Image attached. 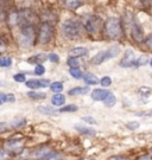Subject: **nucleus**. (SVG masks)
Wrapping results in <instances>:
<instances>
[{
	"label": "nucleus",
	"mask_w": 152,
	"mask_h": 160,
	"mask_svg": "<svg viewBox=\"0 0 152 160\" xmlns=\"http://www.w3.org/2000/svg\"><path fill=\"white\" fill-rule=\"evenodd\" d=\"M103 32L106 34V37L109 38V39H120L123 33H124L121 20L117 17L108 18L107 20L105 22V24H103Z\"/></svg>",
	"instance_id": "nucleus-1"
},
{
	"label": "nucleus",
	"mask_w": 152,
	"mask_h": 160,
	"mask_svg": "<svg viewBox=\"0 0 152 160\" xmlns=\"http://www.w3.org/2000/svg\"><path fill=\"white\" fill-rule=\"evenodd\" d=\"M62 32L68 39H75L81 33V24L73 19L66 20L62 25Z\"/></svg>",
	"instance_id": "nucleus-2"
},
{
	"label": "nucleus",
	"mask_w": 152,
	"mask_h": 160,
	"mask_svg": "<svg viewBox=\"0 0 152 160\" xmlns=\"http://www.w3.org/2000/svg\"><path fill=\"white\" fill-rule=\"evenodd\" d=\"M34 25H24L20 29L19 43L23 48H30L34 42Z\"/></svg>",
	"instance_id": "nucleus-3"
},
{
	"label": "nucleus",
	"mask_w": 152,
	"mask_h": 160,
	"mask_svg": "<svg viewBox=\"0 0 152 160\" xmlns=\"http://www.w3.org/2000/svg\"><path fill=\"white\" fill-rule=\"evenodd\" d=\"M85 29L90 34H97L102 28V20L97 16H88L85 18Z\"/></svg>",
	"instance_id": "nucleus-4"
},
{
	"label": "nucleus",
	"mask_w": 152,
	"mask_h": 160,
	"mask_svg": "<svg viewBox=\"0 0 152 160\" xmlns=\"http://www.w3.org/2000/svg\"><path fill=\"white\" fill-rule=\"evenodd\" d=\"M52 33H54V30L49 23H43L39 28V32H38V43L42 45H45L48 43L51 42L52 38Z\"/></svg>",
	"instance_id": "nucleus-5"
},
{
	"label": "nucleus",
	"mask_w": 152,
	"mask_h": 160,
	"mask_svg": "<svg viewBox=\"0 0 152 160\" xmlns=\"http://www.w3.org/2000/svg\"><path fill=\"white\" fill-rule=\"evenodd\" d=\"M131 36H132V39L135 40L137 43H140L144 40L143 29L140 28L139 24L135 23L134 20H132V23H131Z\"/></svg>",
	"instance_id": "nucleus-6"
},
{
	"label": "nucleus",
	"mask_w": 152,
	"mask_h": 160,
	"mask_svg": "<svg viewBox=\"0 0 152 160\" xmlns=\"http://www.w3.org/2000/svg\"><path fill=\"white\" fill-rule=\"evenodd\" d=\"M5 147L8 152H12L13 154H14V153L18 154V153H20L23 151V148H24V142L20 141V140H8V141H6Z\"/></svg>",
	"instance_id": "nucleus-7"
},
{
	"label": "nucleus",
	"mask_w": 152,
	"mask_h": 160,
	"mask_svg": "<svg viewBox=\"0 0 152 160\" xmlns=\"http://www.w3.org/2000/svg\"><path fill=\"white\" fill-rule=\"evenodd\" d=\"M135 62V57H134V52L132 51V50H126L125 51V55L123 59H121V62H120V65L123 67V68H130L132 67Z\"/></svg>",
	"instance_id": "nucleus-8"
},
{
	"label": "nucleus",
	"mask_w": 152,
	"mask_h": 160,
	"mask_svg": "<svg viewBox=\"0 0 152 160\" xmlns=\"http://www.w3.org/2000/svg\"><path fill=\"white\" fill-rule=\"evenodd\" d=\"M50 84L49 80H29L26 81V87L31 89H39V88H46Z\"/></svg>",
	"instance_id": "nucleus-9"
},
{
	"label": "nucleus",
	"mask_w": 152,
	"mask_h": 160,
	"mask_svg": "<svg viewBox=\"0 0 152 160\" xmlns=\"http://www.w3.org/2000/svg\"><path fill=\"white\" fill-rule=\"evenodd\" d=\"M86 55H88V50L83 48V46H77V48H74L69 51V56L70 57H75V58H79V57H83Z\"/></svg>",
	"instance_id": "nucleus-10"
},
{
	"label": "nucleus",
	"mask_w": 152,
	"mask_h": 160,
	"mask_svg": "<svg viewBox=\"0 0 152 160\" xmlns=\"http://www.w3.org/2000/svg\"><path fill=\"white\" fill-rule=\"evenodd\" d=\"M109 92H108L106 89H95L92 92V98L95 100V101H103Z\"/></svg>",
	"instance_id": "nucleus-11"
},
{
	"label": "nucleus",
	"mask_w": 152,
	"mask_h": 160,
	"mask_svg": "<svg viewBox=\"0 0 152 160\" xmlns=\"http://www.w3.org/2000/svg\"><path fill=\"white\" fill-rule=\"evenodd\" d=\"M119 52H120L119 46H112V48H109V49H107V50H105V61L107 62V61H109L111 58L118 56Z\"/></svg>",
	"instance_id": "nucleus-12"
},
{
	"label": "nucleus",
	"mask_w": 152,
	"mask_h": 160,
	"mask_svg": "<svg viewBox=\"0 0 152 160\" xmlns=\"http://www.w3.org/2000/svg\"><path fill=\"white\" fill-rule=\"evenodd\" d=\"M89 92V87H77V88H74L70 89L68 92V95L70 96H75V95H85Z\"/></svg>",
	"instance_id": "nucleus-13"
},
{
	"label": "nucleus",
	"mask_w": 152,
	"mask_h": 160,
	"mask_svg": "<svg viewBox=\"0 0 152 160\" xmlns=\"http://www.w3.org/2000/svg\"><path fill=\"white\" fill-rule=\"evenodd\" d=\"M85 0H64V4L69 10H76L81 5H83Z\"/></svg>",
	"instance_id": "nucleus-14"
},
{
	"label": "nucleus",
	"mask_w": 152,
	"mask_h": 160,
	"mask_svg": "<svg viewBox=\"0 0 152 160\" xmlns=\"http://www.w3.org/2000/svg\"><path fill=\"white\" fill-rule=\"evenodd\" d=\"M51 102H52L54 106H56V107H61V106H63V104L66 103V96L58 92V94H56V95L52 96Z\"/></svg>",
	"instance_id": "nucleus-15"
},
{
	"label": "nucleus",
	"mask_w": 152,
	"mask_h": 160,
	"mask_svg": "<svg viewBox=\"0 0 152 160\" xmlns=\"http://www.w3.org/2000/svg\"><path fill=\"white\" fill-rule=\"evenodd\" d=\"M75 129L79 131L81 134H86V135H95V133H96L93 128L86 127L85 125H76V126H75Z\"/></svg>",
	"instance_id": "nucleus-16"
},
{
	"label": "nucleus",
	"mask_w": 152,
	"mask_h": 160,
	"mask_svg": "<svg viewBox=\"0 0 152 160\" xmlns=\"http://www.w3.org/2000/svg\"><path fill=\"white\" fill-rule=\"evenodd\" d=\"M48 59V57L45 56V55H43V53H39V55H36V56H32L31 58H29L28 59V62L29 63H32V64H40V63H43V62H45Z\"/></svg>",
	"instance_id": "nucleus-17"
},
{
	"label": "nucleus",
	"mask_w": 152,
	"mask_h": 160,
	"mask_svg": "<svg viewBox=\"0 0 152 160\" xmlns=\"http://www.w3.org/2000/svg\"><path fill=\"white\" fill-rule=\"evenodd\" d=\"M83 80H85V82L87 83V84H96L97 82H99V78L96 77L95 75L93 74H86L85 76H83Z\"/></svg>",
	"instance_id": "nucleus-18"
},
{
	"label": "nucleus",
	"mask_w": 152,
	"mask_h": 160,
	"mask_svg": "<svg viewBox=\"0 0 152 160\" xmlns=\"http://www.w3.org/2000/svg\"><path fill=\"white\" fill-rule=\"evenodd\" d=\"M115 102H117V98H115V96L113 95L112 92H109L107 95V97L103 100V103H105L107 107H113V106L115 104Z\"/></svg>",
	"instance_id": "nucleus-19"
},
{
	"label": "nucleus",
	"mask_w": 152,
	"mask_h": 160,
	"mask_svg": "<svg viewBox=\"0 0 152 160\" xmlns=\"http://www.w3.org/2000/svg\"><path fill=\"white\" fill-rule=\"evenodd\" d=\"M43 160H62V155L57 152H49L43 158Z\"/></svg>",
	"instance_id": "nucleus-20"
},
{
	"label": "nucleus",
	"mask_w": 152,
	"mask_h": 160,
	"mask_svg": "<svg viewBox=\"0 0 152 160\" xmlns=\"http://www.w3.org/2000/svg\"><path fill=\"white\" fill-rule=\"evenodd\" d=\"M50 89L54 92L58 94V92H61L63 90V84L61 83V82H54V83L50 86Z\"/></svg>",
	"instance_id": "nucleus-21"
},
{
	"label": "nucleus",
	"mask_w": 152,
	"mask_h": 160,
	"mask_svg": "<svg viewBox=\"0 0 152 160\" xmlns=\"http://www.w3.org/2000/svg\"><path fill=\"white\" fill-rule=\"evenodd\" d=\"M70 75L73 76L74 78H76V80H80V78H82V71L80 70L79 68H70Z\"/></svg>",
	"instance_id": "nucleus-22"
},
{
	"label": "nucleus",
	"mask_w": 152,
	"mask_h": 160,
	"mask_svg": "<svg viewBox=\"0 0 152 160\" xmlns=\"http://www.w3.org/2000/svg\"><path fill=\"white\" fill-rule=\"evenodd\" d=\"M12 65V59L10 57H0V67L10 68Z\"/></svg>",
	"instance_id": "nucleus-23"
},
{
	"label": "nucleus",
	"mask_w": 152,
	"mask_h": 160,
	"mask_svg": "<svg viewBox=\"0 0 152 160\" xmlns=\"http://www.w3.org/2000/svg\"><path fill=\"white\" fill-rule=\"evenodd\" d=\"M42 114H45V115H54L56 114V110L54 108H51V107H39L38 108Z\"/></svg>",
	"instance_id": "nucleus-24"
},
{
	"label": "nucleus",
	"mask_w": 152,
	"mask_h": 160,
	"mask_svg": "<svg viewBox=\"0 0 152 160\" xmlns=\"http://www.w3.org/2000/svg\"><path fill=\"white\" fill-rule=\"evenodd\" d=\"M49 153V149L46 147H43V148H39L36 153H34V158H38V159H43L45 155Z\"/></svg>",
	"instance_id": "nucleus-25"
},
{
	"label": "nucleus",
	"mask_w": 152,
	"mask_h": 160,
	"mask_svg": "<svg viewBox=\"0 0 152 160\" xmlns=\"http://www.w3.org/2000/svg\"><path fill=\"white\" fill-rule=\"evenodd\" d=\"M28 96L30 97V98H34V100H42V98H45V94L44 92H28Z\"/></svg>",
	"instance_id": "nucleus-26"
},
{
	"label": "nucleus",
	"mask_w": 152,
	"mask_h": 160,
	"mask_svg": "<svg viewBox=\"0 0 152 160\" xmlns=\"http://www.w3.org/2000/svg\"><path fill=\"white\" fill-rule=\"evenodd\" d=\"M77 110V107L75 104H68L66 107H62L61 108V112L62 113H66V112H76Z\"/></svg>",
	"instance_id": "nucleus-27"
},
{
	"label": "nucleus",
	"mask_w": 152,
	"mask_h": 160,
	"mask_svg": "<svg viewBox=\"0 0 152 160\" xmlns=\"http://www.w3.org/2000/svg\"><path fill=\"white\" fill-rule=\"evenodd\" d=\"M68 65H69L70 68H77V67H79V61H77V58L70 57L68 59Z\"/></svg>",
	"instance_id": "nucleus-28"
},
{
	"label": "nucleus",
	"mask_w": 152,
	"mask_h": 160,
	"mask_svg": "<svg viewBox=\"0 0 152 160\" xmlns=\"http://www.w3.org/2000/svg\"><path fill=\"white\" fill-rule=\"evenodd\" d=\"M146 62H147V57H146V56H141V57H139L138 59H137V61H135L133 65H135V67L138 68V67H140L141 64H143V65H144V64H146Z\"/></svg>",
	"instance_id": "nucleus-29"
},
{
	"label": "nucleus",
	"mask_w": 152,
	"mask_h": 160,
	"mask_svg": "<svg viewBox=\"0 0 152 160\" xmlns=\"http://www.w3.org/2000/svg\"><path fill=\"white\" fill-rule=\"evenodd\" d=\"M100 83H101L102 87H109L112 84V80H111V77L105 76V77H102L101 80H100Z\"/></svg>",
	"instance_id": "nucleus-30"
},
{
	"label": "nucleus",
	"mask_w": 152,
	"mask_h": 160,
	"mask_svg": "<svg viewBox=\"0 0 152 160\" xmlns=\"http://www.w3.org/2000/svg\"><path fill=\"white\" fill-rule=\"evenodd\" d=\"M25 125V119H23V118H20V119H16V120L12 121V126L13 127H22Z\"/></svg>",
	"instance_id": "nucleus-31"
},
{
	"label": "nucleus",
	"mask_w": 152,
	"mask_h": 160,
	"mask_svg": "<svg viewBox=\"0 0 152 160\" xmlns=\"http://www.w3.org/2000/svg\"><path fill=\"white\" fill-rule=\"evenodd\" d=\"M45 72V68L42 65V64H38V65H36V68H34V74L40 76V75H43Z\"/></svg>",
	"instance_id": "nucleus-32"
},
{
	"label": "nucleus",
	"mask_w": 152,
	"mask_h": 160,
	"mask_svg": "<svg viewBox=\"0 0 152 160\" xmlns=\"http://www.w3.org/2000/svg\"><path fill=\"white\" fill-rule=\"evenodd\" d=\"M139 92H140L143 96H149L151 94V89L147 88V87H141L140 89H139Z\"/></svg>",
	"instance_id": "nucleus-33"
},
{
	"label": "nucleus",
	"mask_w": 152,
	"mask_h": 160,
	"mask_svg": "<svg viewBox=\"0 0 152 160\" xmlns=\"http://www.w3.org/2000/svg\"><path fill=\"white\" fill-rule=\"evenodd\" d=\"M13 80L17 82H25V75L24 74H16L13 76Z\"/></svg>",
	"instance_id": "nucleus-34"
},
{
	"label": "nucleus",
	"mask_w": 152,
	"mask_h": 160,
	"mask_svg": "<svg viewBox=\"0 0 152 160\" xmlns=\"http://www.w3.org/2000/svg\"><path fill=\"white\" fill-rule=\"evenodd\" d=\"M48 58L50 59L51 62H54V63H57V62L60 61V57H58V55H56V53H50V55L48 56Z\"/></svg>",
	"instance_id": "nucleus-35"
},
{
	"label": "nucleus",
	"mask_w": 152,
	"mask_h": 160,
	"mask_svg": "<svg viewBox=\"0 0 152 160\" xmlns=\"http://www.w3.org/2000/svg\"><path fill=\"white\" fill-rule=\"evenodd\" d=\"M82 120L86 121L87 123H89V125H95L96 121L93 119V118H90V116H86V118H82Z\"/></svg>",
	"instance_id": "nucleus-36"
},
{
	"label": "nucleus",
	"mask_w": 152,
	"mask_h": 160,
	"mask_svg": "<svg viewBox=\"0 0 152 160\" xmlns=\"http://www.w3.org/2000/svg\"><path fill=\"white\" fill-rule=\"evenodd\" d=\"M127 127L133 131V129H137V128L139 127V123H138V122H128V123H127Z\"/></svg>",
	"instance_id": "nucleus-37"
},
{
	"label": "nucleus",
	"mask_w": 152,
	"mask_h": 160,
	"mask_svg": "<svg viewBox=\"0 0 152 160\" xmlns=\"http://www.w3.org/2000/svg\"><path fill=\"white\" fill-rule=\"evenodd\" d=\"M6 50V43L3 39H0V55Z\"/></svg>",
	"instance_id": "nucleus-38"
},
{
	"label": "nucleus",
	"mask_w": 152,
	"mask_h": 160,
	"mask_svg": "<svg viewBox=\"0 0 152 160\" xmlns=\"http://www.w3.org/2000/svg\"><path fill=\"white\" fill-rule=\"evenodd\" d=\"M145 44H146L150 49H152V34H150L146 39H145Z\"/></svg>",
	"instance_id": "nucleus-39"
},
{
	"label": "nucleus",
	"mask_w": 152,
	"mask_h": 160,
	"mask_svg": "<svg viewBox=\"0 0 152 160\" xmlns=\"http://www.w3.org/2000/svg\"><path fill=\"white\" fill-rule=\"evenodd\" d=\"M4 102H7V94L0 92V104H3Z\"/></svg>",
	"instance_id": "nucleus-40"
},
{
	"label": "nucleus",
	"mask_w": 152,
	"mask_h": 160,
	"mask_svg": "<svg viewBox=\"0 0 152 160\" xmlns=\"http://www.w3.org/2000/svg\"><path fill=\"white\" fill-rule=\"evenodd\" d=\"M108 160H128V159L123 157V155H114V157H111Z\"/></svg>",
	"instance_id": "nucleus-41"
},
{
	"label": "nucleus",
	"mask_w": 152,
	"mask_h": 160,
	"mask_svg": "<svg viewBox=\"0 0 152 160\" xmlns=\"http://www.w3.org/2000/svg\"><path fill=\"white\" fill-rule=\"evenodd\" d=\"M12 2V0H0V6H8Z\"/></svg>",
	"instance_id": "nucleus-42"
},
{
	"label": "nucleus",
	"mask_w": 152,
	"mask_h": 160,
	"mask_svg": "<svg viewBox=\"0 0 152 160\" xmlns=\"http://www.w3.org/2000/svg\"><path fill=\"white\" fill-rule=\"evenodd\" d=\"M16 101V97L13 94H7V102H14Z\"/></svg>",
	"instance_id": "nucleus-43"
},
{
	"label": "nucleus",
	"mask_w": 152,
	"mask_h": 160,
	"mask_svg": "<svg viewBox=\"0 0 152 160\" xmlns=\"http://www.w3.org/2000/svg\"><path fill=\"white\" fill-rule=\"evenodd\" d=\"M6 129H7L6 123H4V122H0V133H1V132H5Z\"/></svg>",
	"instance_id": "nucleus-44"
},
{
	"label": "nucleus",
	"mask_w": 152,
	"mask_h": 160,
	"mask_svg": "<svg viewBox=\"0 0 152 160\" xmlns=\"http://www.w3.org/2000/svg\"><path fill=\"white\" fill-rule=\"evenodd\" d=\"M138 160H152V158H150V157H146V155H144V157L139 158Z\"/></svg>",
	"instance_id": "nucleus-45"
},
{
	"label": "nucleus",
	"mask_w": 152,
	"mask_h": 160,
	"mask_svg": "<svg viewBox=\"0 0 152 160\" xmlns=\"http://www.w3.org/2000/svg\"><path fill=\"white\" fill-rule=\"evenodd\" d=\"M150 64H151V67H152V59H151V62H150Z\"/></svg>",
	"instance_id": "nucleus-46"
},
{
	"label": "nucleus",
	"mask_w": 152,
	"mask_h": 160,
	"mask_svg": "<svg viewBox=\"0 0 152 160\" xmlns=\"http://www.w3.org/2000/svg\"><path fill=\"white\" fill-rule=\"evenodd\" d=\"M151 158H152V153H151Z\"/></svg>",
	"instance_id": "nucleus-47"
}]
</instances>
